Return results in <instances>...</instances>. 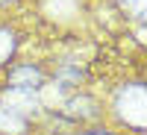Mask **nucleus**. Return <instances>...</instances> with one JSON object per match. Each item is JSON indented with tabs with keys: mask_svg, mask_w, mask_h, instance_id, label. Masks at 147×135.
<instances>
[{
	"mask_svg": "<svg viewBox=\"0 0 147 135\" xmlns=\"http://www.w3.org/2000/svg\"><path fill=\"white\" fill-rule=\"evenodd\" d=\"M12 50H15V35H12L9 30L0 27V65H3L6 59L12 56Z\"/></svg>",
	"mask_w": 147,
	"mask_h": 135,
	"instance_id": "20e7f679",
	"label": "nucleus"
},
{
	"mask_svg": "<svg viewBox=\"0 0 147 135\" xmlns=\"http://www.w3.org/2000/svg\"><path fill=\"white\" fill-rule=\"evenodd\" d=\"M82 135H109V132H82Z\"/></svg>",
	"mask_w": 147,
	"mask_h": 135,
	"instance_id": "423d86ee",
	"label": "nucleus"
},
{
	"mask_svg": "<svg viewBox=\"0 0 147 135\" xmlns=\"http://www.w3.org/2000/svg\"><path fill=\"white\" fill-rule=\"evenodd\" d=\"M38 82H41V71L32 68V65L12 71V85H18V88H35Z\"/></svg>",
	"mask_w": 147,
	"mask_h": 135,
	"instance_id": "f03ea898",
	"label": "nucleus"
},
{
	"mask_svg": "<svg viewBox=\"0 0 147 135\" xmlns=\"http://www.w3.org/2000/svg\"><path fill=\"white\" fill-rule=\"evenodd\" d=\"M3 103L6 109H12V112H30V109H35V88H18V85H12V88L3 94Z\"/></svg>",
	"mask_w": 147,
	"mask_h": 135,
	"instance_id": "f257e3e1",
	"label": "nucleus"
},
{
	"mask_svg": "<svg viewBox=\"0 0 147 135\" xmlns=\"http://www.w3.org/2000/svg\"><path fill=\"white\" fill-rule=\"evenodd\" d=\"M121 6H124V9H132V15H136V18H144V0H121Z\"/></svg>",
	"mask_w": 147,
	"mask_h": 135,
	"instance_id": "39448f33",
	"label": "nucleus"
},
{
	"mask_svg": "<svg viewBox=\"0 0 147 135\" xmlns=\"http://www.w3.org/2000/svg\"><path fill=\"white\" fill-rule=\"evenodd\" d=\"M24 129V118L12 109L0 106V132H21Z\"/></svg>",
	"mask_w": 147,
	"mask_h": 135,
	"instance_id": "7ed1b4c3",
	"label": "nucleus"
}]
</instances>
